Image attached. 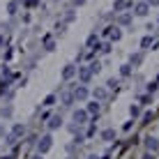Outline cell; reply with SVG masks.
<instances>
[{"label": "cell", "instance_id": "9c48e42d", "mask_svg": "<svg viewBox=\"0 0 159 159\" xmlns=\"http://www.w3.org/2000/svg\"><path fill=\"white\" fill-rule=\"evenodd\" d=\"M88 113H90V116H97V113H99V104H90V106H88Z\"/></svg>", "mask_w": 159, "mask_h": 159}, {"label": "cell", "instance_id": "e0dca14e", "mask_svg": "<svg viewBox=\"0 0 159 159\" xmlns=\"http://www.w3.org/2000/svg\"><path fill=\"white\" fill-rule=\"evenodd\" d=\"M95 97H97V99H104V97H106V92H104V90H95Z\"/></svg>", "mask_w": 159, "mask_h": 159}, {"label": "cell", "instance_id": "7c38bea8", "mask_svg": "<svg viewBox=\"0 0 159 159\" xmlns=\"http://www.w3.org/2000/svg\"><path fill=\"white\" fill-rule=\"evenodd\" d=\"M127 0H118V2H116V9H118V12H120V9H125V7H127Z\"/></svg>", "mask_w": 159, "mask_h": 159}, {"label": "cell", "instance_id": "8fae6325", "mask_svg": "<svg viewBox=\"0 0 159 159\" xmlns=\"http://www.w3.org/2000/svg\"><path fill=\"white\" fill-rule=\"evenodd\" d=\"M56 104V95H48L46 99H44V106H53Z\"/></svg>", "mask_w": 159, "mask_h": 159}, {"label": "cell", "instance_id": "5bb4252c", "mask_svg": "<svg viewBox=\"0 0 159 159\" xmlns=\"http://www.w3.org/2000/svg\"><path fill=\"white\" fill-rule=\"evenodd\" d=\"M44 44H46V48H48V51L53 48V39H51V37H44Z\"/></svg>", "mask_w": 159, "mask_h": 159}, {"label": "cell", "instance_id": "6da1fadb", "mask_svg": "<svg viewBox=\"0 0 159 159\" xmlns=\"http://www.w3.org/2000/svg\"><path fill=\"white\" fill-rule=\"evenodd\" d=\"M51 145H53V139H51V136H42V139H39V143H37V150H39V155H46V152L48 150H51Z\"/></svg>", "mask_w": 159, "mask_h": 159}, {"label": "cell", "instance_id": "4fadbf2b", "mask_svg": "<svg viewBox=\"0 0 159 159\" xmlns=\"http://www.w3.org/2000/svg\"><path fill=\"white\" fill-rule=\"evenodd\" d=\"M9 14H16V9H19V5H16V0H12V2H9Z\"/></svg>", "mask_w": 159, "mask_h": 159}, {"label": "cell", "instance_id": "44dd1931", "mask_svg": "<svg viewBox=\"0 0 159 159\" xmlns=\"http://www.w3.org/2000/svg\"><path fill=\"white\" fill-rule=\"evenodd\" d=\"M2 131H5V129H2V127H0V134H2Z\"/></svg>", "mask_w": 159, "mask_h": 159}, {"label": "cell", "instance_id": "ffe728a7", "mask_svg": "<svg viewBox=\"0 0 159 159\" xmlns=\"http://www.w3.org/2000/svg\"><path fill=\"white\" fill-rule=\"evenodd\" d=\"M30 159H42V155H35V157H30Z\"/></svg>", "mask_w": 159, "mask_h": 159}, {"label": "cell", "instance_id": "ba28073f", "mask_svg": "<svg viewBox=\"0 0 159 159\" xmlns=\"http://www.w3.org/2000/svg\"><path fill=\"white\" fill-rule=\"evenodd\" d=\"M74 97H76V99H81V102H83L85 97H88V90H85V88H76V90H74Z\"/></svg>", "mask_w": 159, "mask_h": 159}, {"label": "cell", "instance_id": "277c9868", "mask_svg": "<svg viewBox=\"0 0 159 159\" xmlns=\"http://www.w3.org/2000/svg\"><path fill=\"white\" fill-rule=\"evenodd\" d=\"M60 125H62V118L60 116H53L51 120H48V129H58Z\"/></svg>", "mask_w": 159, "mask_h": 159}, {"label": "cell", "instance_id": "d6986e66", "mask_svg": "<svg viewBox=\"0 0 159 159\" xmlns=\"http://www.w3.org/2000/svg\"><path fill=\"white\" fill-rule=\"evenodd\" d=\"M148 5H159V0H148Z\"/></svg>", "mask_w": 159, "mask_h": 159}, {"label": "cell", "instance_id": "30bf717a", "mask_svg": "<svg viewBox=\"0 0 159 159\" xmlns=\"http://www.w3.org/2000/svg\"><path fill=\"white\" fill-rule=\"evenodd\" d=\"M148 150H159V143H157V139H148Z\"/></svg>", "mask_w": 159, "mask_h": 159}, {"label": "cell", "instance_id": "9a60e30c", "mask_svg": "<svg viewBox=\"0 0 159 159\" xmlns=\"http://www.w3.org/2000/svg\"><path fill=\"white\" fill-rule=\"evenodd\" d=\"M141 60H143L141 53H139V56H131V62H134V65H141Z\"/></svg>", "mask_w": 159, "mask_h": 159}, {"label": "cell", "instance_id": "5b68a950", "mask_svg": "<svg viewBox=\"0 0 159 159\" xmlns=\"http://www.w3.org/2000/svg\"><path fill=\"white\" fill-rule=\"evenodd\" d=\"M79 76H81V81H83V83H88V81L92 79V72H90V69H79Z\"/></svg>", "mask_w": 159, "mask_h": 159}, {"label": "cell", "instance_id": "52a82bcc", "mask_svg": "<svg viewBox=\"0 0 159 159\" xmlns=\"http://www.w3.org/2000/svg\"><path fill=\"white\" fill-rule=\"evenodd\" d=\"M134 9H136V14H139V16H145L148 14V2H139Z\"/></svg>", "mask_w": 159, "mask_h": 159}, {"label": "cell", "instance_id": "8992f818", "mask_svg": "<svg viewBox=\"0 0 159 159\" xmlns=\"http://www.w3.org/2000/svg\"><path fill=\"white\" fill-rule=\"evenodd\" d=\"M74 120H76L79 125H83L85 120H88V113H85V111H76V113H74Z\"/></svg>", "mask_w": 159, "mask_h": 159}, {"label": "cell", "instance_id": "ac0fdd59", "mask_svg": "<svg viewBox=\"0 0 159 159\" xmlns=\"http://www.w3.org/2000/svg\"><path fill=\"white\" fill-rule=\"evenodd\" d=\"M35 2H37V0H25V5H28V7H32Z\"/></svg>", "mask_w": 159, "mask_h": 159}, {"label": "cell", "instance_id": "7a4b0ae2", "mask_svg": "<svg viewBox=\"0 0 159 159\" xmlns=\"http://www.w3.org/2000/svg\"><path fill=\"white\" fill-rule=\"evenodd\" d=\"M23 134H25V127H23V125H19V122H16L14 127H12V136H14V139H19V136H23Z\"/></svg>", "mask_w": 159, "mask_h": 159}, {"label": "cell", "instance_id": "3957f363", "mask_svg": "<svg viewBox=\"0 0 159 159\" xmlns=\"http://www.w3.org/2000/svg\"><path fill=\"white\" fill-rule=\"evenodd\" d=\"M74 74H76V67H74V65H67V67H65V72H62V79L67 81V79H72Z\"/></svg>", "mask_w": 159, "mask_h": 159}, {"label": "cell", "instance_id": "2e32d148", "mask_svg": "<svg viewBox=\"0 0 159 159\" xmlns=\"http://www.w3.org/2000/svg\"><path fill=\"white\" fill-rule=\"evenodd\" d=\"M102 136H104V139H106V141H108V139H113V129H106V131H104Z\"/></svg>", "mask_w": 159, "mask_h": 159}]
</instances>
